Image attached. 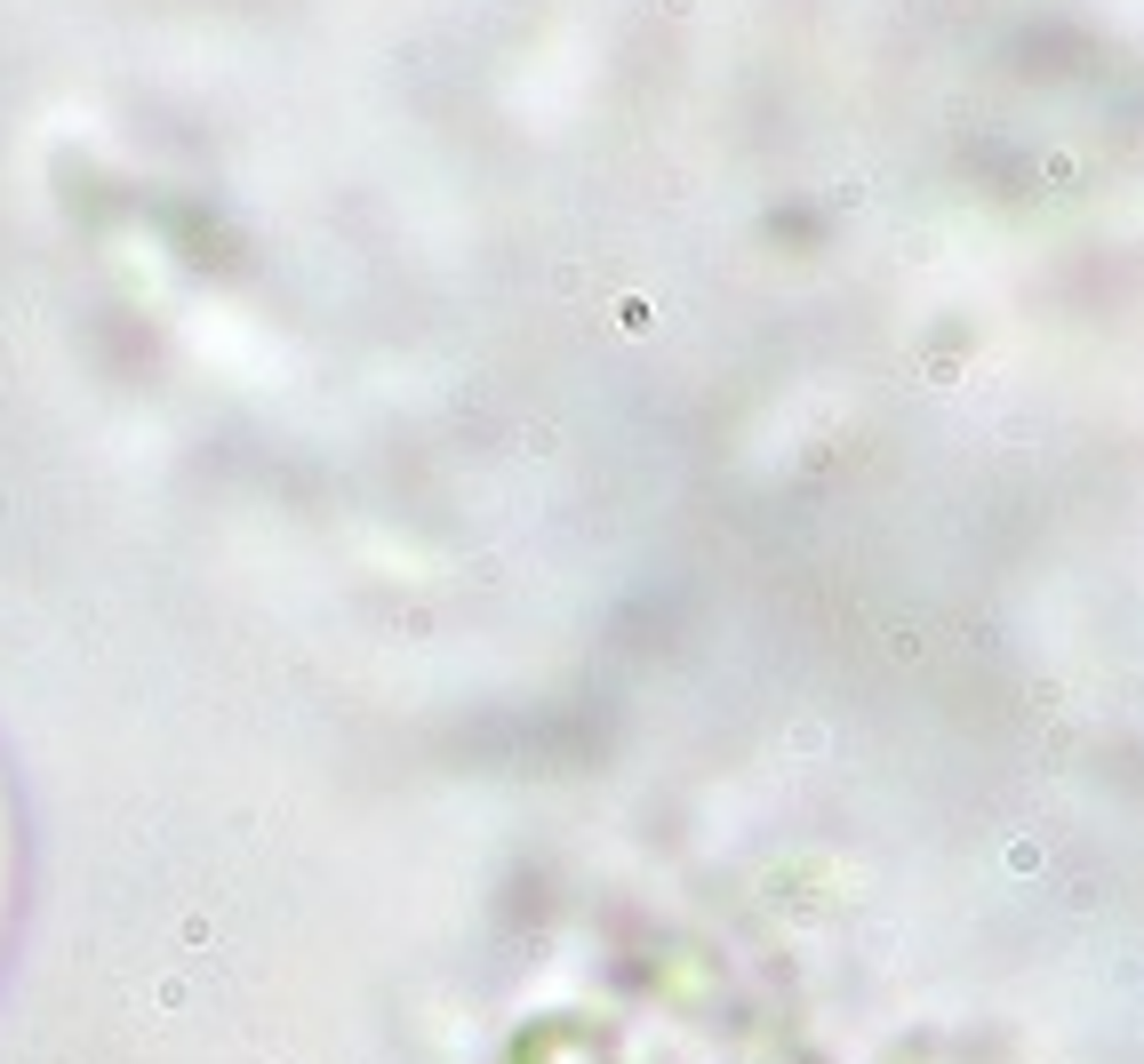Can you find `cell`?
Segmentation results:
<instances>
[{"instance_id": "1", "label": "cell", "mask_w": 1144, "mask_h": 1064, "mask_svg": "<svg viewBox=\"0 0 1144 1064\" xmlns=\"http://www.w3.org/2000/svg\"><path fill=\"white\" fill-rule=\"evenodd\" d=\"M9 880H17V833H9V785H0V920H9Z\"/></svg>"}]
</instances>
